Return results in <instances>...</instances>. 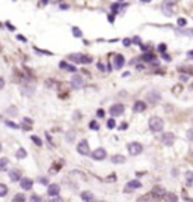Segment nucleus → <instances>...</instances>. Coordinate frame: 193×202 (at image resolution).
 I'll use <instances>...</instances> for the list:
<instances>
[{"label": "nucleus", "instance_id": "1", "mask_svg": "<svg viewBox=\"0 0 193 202\" xmlns=\"http://www.w3.org/2000/svg\"><path fill=\"white\" fill-rule=\"evenodd\" d=\"M163 119L158 118V116H151L149 118V128L152 131H161L163 130Z\"/></svg>", "mask_w": 193, "mask_h": 202}, {"label": "nucleus", "instance_id": "2", "mask_svg": "<svg viewBox=\"0 0 193 202\" xmlns=\"http://www.w3.org/2000/svg\"><path fill=\"white\" fill-rule=\"evenodd\" d=\"M77 152L81 154V155H89L90 154V149H89V143L87 140H81L78 145H77Z\"/></svg>", "mask_w": 193, "mask_h": 202}, {"label": "nucleus", "instance_id": "3", "mask_svg": "<svg viewBox=\"0 0 193 202\" xmlns=\"http://www.w3.org/2000/svg\"><path fill=\"white\" fill-rule=\"evenodd\" d=\"M143 151V146L139 143V142H133V143H128V152L131 155H137Z\"/></svg>", "mask_w": 193, "mask_h": 202}, {"label": "nucleus", "instance_id": "4", "mask_svg": "<svg viewBox=\"0 0 193 202\" xmlns=\"http://www.w3.org/2000/svg\"><path fill=\"white\" fill-rule=\"evenodd\" d=\"M142 187V184L137 181V179H133V181H130V182H127L125 184V187H124V191L125 193H131L133 190H136V188H140Z\"/></svg>", "mask_w": 193, "mask_h": 202}, {"label": "nucleus", "instance_id": "5", "mask_svg": "<svg viewBox=\"0 0 193 202\" xmlns=\"http://www.w3.org/2000/svg\"><path fill=\"white\" fill-rule=\"evenodd\" d=\"M106 149L104 148H96L93 152H90V157L93 158V160H104L106 158Z\"/></svg>", "mask_w": 193, "mask_h": 202}, {"label": "nucleus", "instance_id": "6", "mask_svg": "<svg viewBox=\"0 0 193 202\" xmlns=\"http://www.w3.org/2000/svg\"><path fill=\"white\" fill-rule=\"evenodd\" d=\"M160 98H161V95L158 92H155V90H151L146 95V101H148V103H151V104H155L157 101H160Z\"/></svg>", "mask_w": 193, "mask_h": 202}, {"label": "nucleus", "instance_id": "7", "mask_svg": "<svg viewBox=\"0 0 193 202\" xmlns=\"http://www.w3.org/2000/svg\"><path fill=\"white\" fill-rule=\"evenodd\" d=\"M83 83H84V80H83V77L81 75H72V78H71V86L74 87V89H80L81 86H83Z\"/></svg>", "mask_w": 193, "mask_h": 202}, {"label": "nucleus", "instance_id": "8", "mask_svg": "<svg viewBox=\"0 0 193 202\" xmlns=\"http://www.w3.org/2000/svg\"><path fill=\"white\" fill-rule=\"evenodd\" d=\"M122 113H124V106H122V104H113V106L110 107V115H112L113 118L121 116Z\"/></svg>", "mask_w": 193, "mask_h": 202}, {"label": "nucleus", "instance_id": "9", "mask_svg": "<svg viewBox=\"0 0 193 202\" xmlns=\"http://www.w3.org/2000/svg\"><path fill=\"white\" fill-rule=\"evenodd\" d=\"M137 202H158V197H155V196L149 191V193H146V194L140 196V197L137 199Z\"/></svg>", "mask_w": 193, "mask_h": 202}, {"label": "nucleus", "instance_id": "10", "mask_svg": "<svg viewBox=\"0 0 193 202\" xmlns=\"http://www.w3.org/2000/svg\"><path fill=\"white\" fill-rule=\"evenodd\" d=\"M173 140H175L173 133H163V136H161V142H163V145H172Z\"/></svg>", "mask_w": 193, "mask_h": 202}, {"label": "nucleus", "instance_id": "11", "mask_svg": "<svg viewBox=\"0 0 193 202\" xmlns=\"http://www.w3.org/2000/svg\"><path fill=\"white\" fill-rule=\"evenodd\" d=\"M20 185H21L23 190H30L32 185H33V181L30 178H21L20 179Z\"/></svg>", "mask_w": 193, "mask_h": 202}, {"label": "nucleus", "instance_id": "12", "mask_svg": "<svg viewBox=\"0 0 193 202\" xmlns=\"http://www.w3.org/2000/svg\"><path fill=\"white\" fill-rule=\"evenodd\" d=\"M59 191H60V187H59L57 184H50V185H48V190H47L48 196L54 197V196H57V194H59Z\"/></svg>", "mask_w": 193, "mask_h": 202}, {"label": "nucleus", "instance_id": "13", "mask_svg": "<svg viewBox=\"0 0 193 202\" xmlns=\"http://www.w3.org/2000/svg\"><path fill=\"white\" fill-rule=\"evenodd\" d=\"M151 193L155 196V197H161V196H164V188L161 187V185H155V187H152V190H151Z\"/></svg>", "mask_w": 193, "mask_h": 202}, {"label": "nucleus", "instance_id": "14", "mask_svg": "<svg viewBox=\"0 0 193 202\" xmlns=\"http://www.w3.org/2000/svg\"><path fill=\"white\" fill-rule=\"evenodd\" d=\"M124 63H125L124 56H122V54H116V56H115V68L121 69V68L124 66Z\"/></svg>", "mask_w": 193, "mask_h": 202}, {"label": "nucleus", "instance_id": "15", "mask_svg": "<svg viewBox=\"0 0 193 202\" xmlns=\"http://www.w3.org/2000/svg\"><path fill=\"white\" fill-rule=\"evenodd\" d=\"M145 109H146L145 101H136L134 106H133V110L134 112H145Z\"/></svg>", "mask_w": 193, "mask_h": 202}, {"label": "nucleus", "instance_id": "16", "mask_svg": "<svg viewBox=\"0 0 193 202\" xmlns=\"http://www.w3.org/2000/svg\"><path fill=\"white\" fill-rule=\"evenodd\" d=\"M9 178H11V181H18V179H21V173H20V170L12 169V170L9 172Z\"/></svg>", "mask_w": 193, "mask_h": 202}, {"label": "nucleus", "instance_id": "17", "mask_svg": "<svg viewBox=\"0 0 193 202\" xmlns=\"http://www.w3.org/2000/svg\"><path fill=\"white\" fill-rule=\"evenodd\" d=\"M81 199H83V202H93L95 200V197H93V194L90 191H83L81 193Z\"/></svg>", "mask_w": 193, "mask_h": 202}, {"label": "nucleus", "instance_id": "18", "mask_svg": "<svg viewBox=\"0 0 193 202\" xmlns=\"http://www.w3.org/2000/svg\"><path fill=\"white\" fill-rule=\"evenodd\" d=\"M164 202H178V196L175 193H164Z\"/></svg>", "mask_w": 193, "mask_h": 202}, {"label": "nucleus", "instance_id": "19", "mask_svg": "<svg viewBox=\"0 0 193 202\" xmlns=\"http://www.w3.org/2000/svg\"><path fill=\"white\" fill-rule=\"evenodd\" d=\"M59 66L63 68V69H66V71H71V72H75V69H77L74 65H69V63H66L65 60H62V62L59 63Z\"/></svg>", "mask_w": 193, "mask_h": 202}, {"label": "nucleus", "instance_id": "20", "mask_svg": "<svg viewBox=\"0 0 193 202\" xmlns=\"http://www.w3.org/2000/svg\"><path fill=\"white\" fill-rule=\"evenodd\" d=\"M8 164H9V160H8L6 157H3V158H0V172H3V170H6V169H8Z\"/></svg>", "mask_w": 193, "mask_h": 202}, {"label": "nucleus", "instance_id": "21", "mask_svg": "<svg viewBox=\"0 0 193 202\" xmlns=\"http://www.w3.org/2000/svg\"><path fill=\"white\" fill-rule=\"evenodd\" d=\"M112 163H115V164L125 163V157H124V155H113V157H112Z\"/></svg>", "mask_w": 193, "mask_h": 202}, {"label": "nucleus", "instance_id": "22", "mask_svg": "<svg viewBox=\"0 0 193 202\" xmlns=\"http://www.w3.org/2000/svg\"><path fill=\"white\" fill-rule=\"evenodd\" d=\"M185 182H187V185H191L193 184V172L191 170H187L185 172Z\"/></svg>", "mask_w": 193, "mask_h": 202}, {"label": "nucleus", "instance_id": "23", "mask_svg": "<svg viewBox=\"0 0 193 202\" xmlns=\"http://www.w3.org/2000/svg\"><path fill=\"white\" fill-rule=\"evenodd\" d=\"M12 202H26V196L23 193H17L14 197H12Z\"/></svg>", "mask_w": 193, "mask_h": 202}, {"label": "nucleus", "instance_id": "24", "mask_svg": "<svg viewBox=\"0 0 193 202\" xmlns=\"http://www.w3.org/2000/svg\"><path fill=\"white\" fill-rule=\"evenodd\" d=\"M17 157H18V158H26V157H27L26 149H24V148H20V149L17 151Z\"/></svg>", "mask_w": 193, "mask_h": 202}, {"label": "nucleus", "instance_id": "25", "mask_svg": "<svg viewBox=\"0 0 193 202\" xmlns=\"http://www.w3.org/2000/svg\"><path fill=\"white\" fill-rule=\"evenodd\" d=\"M142 59H143V60H146V62H152V60L155 59V56H154V54H151V53H146V54H143V56H142Z\"/></svg>", "mask_w": 193, "mask_h": 202}, {"label": "nucleus", "instance_id": "26", "mask_svg": "<svg viewBox=\"0 0 193 202\" xmlns=\"http://www.w3.org/2000/svg\"><path fill=\"white\" fill-rule=\"evenodd\" d=\"M92 62V57L90 56H80V63H90Z\"/></svg>", "mask_w": 193, "mask_h": 202}, {"label": "nucleus", "instance_id": "27", "mask_svg": "<svg viewBox=\"0 0 193 202\" xmlns=\"http://www.w3.org/2000/svg\"><path fill=\"white\" fill-rule=\"evenodd\" d=\"M6 193H8V187L5 184H0V197L6 196Z\"/></svg>", "mask_w": 193, "mask_h": 202}, {"label": "nucleus", "instance_id": "28", "mask_svg": "<svg viewBox=\"0 0 193 202\" xmlns=\"http://www.w3.org/2000/svg\"><path fill=\"white\" fill-rule=\"evenodd\" d=\"M80 56H81V54H69V56H68V59H69V60H72V62L80 63Z\"/></svg>", "mask_w": 193, "mask_h": 202}, {"label": "nucleus", "instance_id": "29", "mask_svg": "<svg viewBox=\"0 0 193 202\" xmlns=\"http://www.w3.org/2000/svg\"><path fill=\"white\" fill-rule=\"evenodd\" d=\"M119 8H121V3H112V5H110V9H112L113 14H116V12L119 11Z\"/></svg>", "mask_w": 193, "mask_h": 202}, {"label": "nucleus", "instance_id": "30", "mask_svg": "<svg viewBox=\"0 0 193 202\" xmlns=\"http://www.w3.org/2000/svg\"><path fill=\"white\" fill-rule=\"evenodd\" d=\"M89 128H90V130H98L100 125H98V122H96V121H90V122H89Z\"/></svg>", "mask_w": 193, "mask_h": 202}, {"label": "nucleus", "instance_id": "31", "mask_svg": "<svg viewBox=\"0 0 193 202\" xmlns=\"http://www.w3.org/2000/svg\"><path fill=\"white\" fill-rule=\"evenodd\" d=\"M72 35H74L75 38H80V36H81V30H80L78 27H72Z\"/></svg>", "mask_w": 193, "mask_h": 202}, {"label": "nucleus", "instance_id": "32", "mask_svg": "<svg viewBox=\"0 0 193 202\" xmlns=\"http://www.w3.org/2000/svg\"><path fill=\"white\" fill-rule=\"evenodd\" d=\"M30 139L33 140V143H35V145H38V146H41V145H42V140H41L38 136H32Z\"/></svg>", "mask_w": 193, "mask_h": 202}, {"label": "nucleus", "instance_id": "33", "mask_svg": "<svg viewBox=\"0 0 193 202\" xmlns=\"http://www.w3.org/2000/svg\"><path fill=\"white\" fill-rule=\"evenodd\" d=\"M74 137H75V133H74V131H68V134H66V140H68V142H72Z\"/></svg>", "mask_w": 193, "mask_h": 202}, {"label": "nucleus", "instance_id": "34", "mask_svg": "<svg viewBox=\"0 0 193 202\" xmlns=\"http://www.w3.org/2000/svg\"><path fill=\"white\" fill-rule=\"evenodd\" d=\"M173 93H179V90H182V86L181 84H176V86H173Z\"/></svg>", "mask_w": 193, "mask_h": 202}, {"label": "nucleus", "instance_id": "35", "mask_svg": "<svg viewBox=\"0 0 193 202\" xmlns=\"http://www.w3.org/2000/svg\"><path fill=\"white\" fill-rule=\"evenodd\" d=\"M115 125H116L115 119H109V121H107V127H109V128H115Z\"/></svg>", "mask_w": 193, "mask_h": 202}, {"label": "nucleus", "instance_id": "36", "mask_svg": "<svg viewBox=\"0 0 193 202\" xmlns=\"http://www.w3.org/2000/svg\"><path fill=\"white\" fill-rule=\"evenodd\" d=\"M30 200H32V202H41V197L36 196V194H32V196H30Z\"/></svg>", "mask_w": 193, "mask_h": 202}, {"label": "nucleus", "instance_id": "37", "mask_svg": "<svg viewBox=\"0 0 193 202\" xmlns=\"http://www.w3.org/2000/svg\"><path fill=\"white\" fill-rule=\"evenodd\" d=\"M185 24H187L185 18H178V26H185Z\"/></svg>", "mask_w": 193, "mask_h": 202}, {"label": "nucleus", "instance_id": "38", "mask_svg": "<svg viewBox=\"0 0 193 202\" xmlns=\"http://www.w3.org/2000/svg\"><path fill=\"white\" fill-rule=\"evenodd\" d=\"M6 125H8V127H11V128H18V125H17V124H14L12 121H6Z\"/></svg>", "mask_w": 193, "mask_h": 202}, {"label": "nucleus", "instance_id": "39", "mask_svg": "<svg viewBox=\"0 0 193 202\" xmlns=\"http://www.w3.org/2000/svg\"><path fill=\"white\" fill-rule=\"evenodd\" d=\"M48 202H63V200H62V197H59V196H54V197H51Z\"/></svg>", "mask_w": 193, "mask_h": 202}, {"label": "nucleus", "instance_id": "40", "mask_svg": "<svg viewBox=\"0 0 193 202\" xmlns=\"http://www.w3.org/2000/svg\"><path fill=\"white\" fill-rule=\"evenodd\" d=\"M122 44H124V45H125V47H128V45H130V44H131V39H128V38H125V39H124V41H122Z\"/></svg>", "mask_w": 193, "mask_h": 202}, {"label": "nucleus", "instance_id": "41", "mask_svg": "<svg viewBox=\"0 0 193 202\" xmlns=\"http://www.w3.org/2000/svg\"><path fill=\"white\" fill-rule=\"evenodd\" d=\"M96 115H98V118H103V116H104V110H103V109H100L98 112H96Z\"/></svg>", "mask_w": 193, "mask_h": 202}, {"label": "nucleus", "instance_id": "42", "mask_svg": "<svg viewBox=\"0 0 193 202\" xmlns=\"http://www.w3.org/2000/svg\"><path fill=\"white\" fill-rule=\"evenodd\" d=\"M3 86H5V78L0 77V89H3Z\"/></svg>", "mask_w": 193, "mask_h": 202}, {"label": "nucleus", "instance_id": "43", "mask_svg": "<svg viewBox=\"0 0 193 202\" xmlns=\"http://www.w3.org/2000/svg\"><path fill=\"white\" fill-rule=\"evenodd\" d=\"M119 130H127V122H122V124L119 125Z\"/></svg>", "mask_w": 193, "mask_h": 202}, {"label": "nucleus", "instance_id": "44", "mask_svg": "<svg viewBox=\"0 0 193 202\" xmlns=\"http://www.w3.org/2000/svg\"><path fill=\"white\" fill-rule=\"evenodd\" d=\"M107 181H112V182H113V181H116V176H115V173H112V175H110V178H107Z\"/></svg>", "mask_w": 193, "mask_h": 202}, {"label": "nucleus", "instance_id": "45", "mask_svg": "<svg viewBox=\"0 0 193 202\" xmlns=\"http://www.w3.org/2000/svg\"><path fill=\"white\" fill-rule=\"evenodd\" d=\"M39 182L41 184H48V179L47 178H39Z\"/></svg>", "mask_w": 193, "mask_h": 202}, {"label": "nucleus", "instance_id": "46", "mask_svg": "<svg viewBox=\"0 0 193 202\" xmlns=\"http://www.w3.org/2000/svg\"><path fill=\"white\" fill-rule=\"evenodd\" d=\"M163 59H164V60H169V62L172 60V57H170L169 54H163Z\"/></svg>", "mask_w": 193, "mask_h": 202}, {"label": "nucleus", "instance_id": "47", "mask_svg": "<svg viewBox=\"0 0 193 202\" xmlns=\"http://www.w3.org/2000/svg\"><path fill=\"white\" fill-rule=\"evenodd\" d=\"M179 80H182V81H187V80H188V77L182 74V75H179Z\"/></svg>", "mask_w": 193, "mask_h": 202}, {"label": "nucleus", "instance_id": "48", "mask_svg": "<svg viewBox=\"0 0 193 202\" xmlns=\"http://www.w3.org/2000/svg\"><path fill=\"white\" fill-rule=\"evenodd\" d=\"M158 50H160V51H164V50H166V45H164V44H161V45L158 47Z\"/></svg>", "mask_w": 193, "mask_h": 202}, {"label": "nucleus", "instance_id": "49", "mask_svg": "<svg viewBox=\"0 0 193 202\" xmlns=\"http://www.w3.org/2000/svg\"><path fill=\"white\" fill-rule=\"evenodd\" d=\"M68 8H69V6H68V5H65V3H62V5H60V9H68Z\"/></svg>", "mask_w": 193, "mask_h": 202}, {"label": "nucleus", "instance_id": "50", "mask_svg": "<svg viewBox=\"0 0 193 202\" xmlns=\"http://www.w3.org/2000/svg\"><path fill=\"white\" fill-rule=\"evenodd\" d=\"M115 21V17L113 15H109V23H113Z\"/></svg>", "mask_w": 193, "mask_h": 202}, {"label": "nucleus", "instance_id": "51", "mask_svg": "<svg viewBox=\"0 0 193 202\" xmlns=\"http://www.w3.org/2000/svg\"><path fill=\"white\" fill-rule=\"evenodd\" d=\"M98 68H100V69H101V71H104V69H106V68H104V66H103V63H101V62H98Z\"/></svg>", "mask_w": 193, "mask_h": 202}, {"label": "nucleus", "instance_id": "52", "mask_svg": "<svg viewBox=\"0 0 193 202\" xmlns=\"http://www.w3.org/2000/svg\"><path fill=\"white\" fill-rule=\"evenodd\" d=\"M136 68H137V69H139V71H142V69H143V65H137V66H136Z\"/></svg>", "mask_w": 193, "mask_h": 202}, {"label": "nucleus", "instance_id": "53", "mask_svg": "<svg viewBox=\"0 0 193 202\" xmlns=\"http://www.w3.org/2000/svg\"><path fill=\"white\" fill-rule=\"evenodd\" d=\"M187 56H188V57H191V59H193V51H188V53H187Z\"/></svg>", "mask_w": 193, "mask_h": 202}, {"label": "nucleus", "instance_id": "54", "mask_svg": "<svg viewBox=\"0 0 193 202\" xmlns=\"http://www.w3.org/2000/svg\"><path fill=\"white\" fill-rule=\"evenodd\" d=\"M0 152H2V143H0Z\"/></svg>", "mask_w": 193, "mask_h": 202}, {"label": "nucleus", "instance_id": "55", "mask_svg": "<svg viewBox=\"0 0 193 202\" xmlns=\"http://www.w3.org/2000/svg\"><path fill=\"white\" fill-rule=\"evenodd\" d=\"M191 124H193V119H191Z\"/></svg>", "mask_w": 193, "mask_h": 202}]
</instances>
